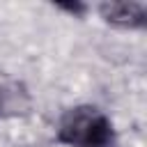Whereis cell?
I'll return each mask as SVG.
<instances>
[{"mask_svg":"<svg viewBox=\"0 0 147 147\" xmlns=\"http://www.w3.org/2000/svg\"><path fill=\"white\" fill-rule=\"evenodd\" d=\"M55 140L67 147H117L110 117L96 106H74L62 113Z\"/></svg>","mask_w":147,"mask_h":147,"instance_id":"1","label":"cell"},{"mask_svg":"<svg viewBox=\"0 0 147 147\" xmlns=\"http://www.w3.org/2000/svg\"><path fill=\"white\" fill-rule=\"evenodd\" d=\"M32 108V96L23 80L0 69V119L23 117Z\"/></svg>","mask_w":147,"mask_h":147,"instance_id":"2","label":"cell"},{"mask_svg":"<svg viewBox=\"0 0 147 147\" xmlns=\"http://www.w3.org/2000/svg\"><path fill=\"white\" fill-rule=\"evenodd\" d=\"M99 14L106 23L124 30L145 28L147 23V5L145 2H103L99 5Z\"/></svg>","mask_w":147,"mask_h":147,"instance_id":"3","label":"cell"},{"mask_svg":"<svg viewBox=\"0 0 147 147\" xmlns=\"http://www.w3.org/2000/svg\"><path fill=\"white\" fill-rule=\"evenodd\" d=\"M60 9H67L71 14H83L85 11V5H60Z\"/></svg>","mask_w":147,"mask_h":147,"instance_id":"4","label":"cell"}]
</instances>
